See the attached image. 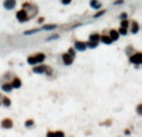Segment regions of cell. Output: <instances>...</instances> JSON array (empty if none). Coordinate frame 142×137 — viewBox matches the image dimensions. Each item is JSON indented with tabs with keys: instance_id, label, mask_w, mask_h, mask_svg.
Returning a JSON list of instances; mask_svg holds the SVG:
<instances>
[{
	"instance_id": "obj_1",
	"label": "cell",
	"mask_w": 142,
	"mask_h": 137,
	"mask_svg": "<svg viewBox=\"0 0 142 137\" xmlns=\"http://www.w3.org/2000/svg\"><path fill=\"white\" fill-rule=\"evenodd\" d=\"M45 60V55L44 54H36V55H33V56H29L28 57V64L30 65H36V64H40Z\"/></svg>"
},
{
	"instance_id": "obj_2",
	"label": "cell",
	"mask_w": 142,
	"mask_h": 137,
	"mask_svg": "<svg viewBox=\"0 0 142 137\" xmlns=\"http://www.w3.org/2000/svg\"><path fill=\"white\" fill-rule=\"evenodd\" d=\"M16 19L19 20L20 23H24V21H28L29 20V15L26 13V10H19L18 13H16Z\"/></svg>"
},
{
	"instance_id": "obj_3",
	"label": "cell",
	"mask_w": 142,
	"mask_h": 137,
	"mask_svg": "<svg viewBox=\"0 0 142 137\" xmlns=\"http://www.w3.org/2000/svg\"><path fill=\"white\" fill-rule=\"evenodd\" d=\"M130 61L132 62V64H136L138 67V65L141 64L142 61V55H141V52H136V54H133L132 56H130Z\"/></svg>"
},
{
	"instance_id": "obj_4",
	"label": "cell",
	"mask_w": 142,
	"mask_h": 137,
	"mask_svg": "<svg viewBox=\"0 0 142 137\" xmlns=\"http://www.w3.org/2000/svg\"><path fill=\"white\" fill-rule=\"evenodd\" d=\"M46 70H49V67L45 66V65H40V66H35L33 69V71L35 74H44V72H46Z\"/></svg>"
},
{
	"instance_id": "obj_5",
	"label": "cell",
	"mask_w": 142,
	"mask_h": 137,
	"mask_svg": "<svg viewBox=\"0 0 142 137\" xmlns=\"http://www.w3.org/2000/svg\"><path fill=\"white\" fill-rule=\"evenodd\" d=\"M75 50L85 51L86 50V43H82V41H75Z\"/></svg>"
},
{
	"instance_id": "obj_6",
	"label": "cell",
	"mask_w": 142,
	"mask_h": 137,
	"mask_svg": "<svg viewBox=\"0 0 142 137\" xmlns=\"http://www.w3.org/2000/svg\"><path fill=\"white\" fill-rule=\"evenodd\" d=\"M1 126L4 128H6V130H9V128L13 127V121H11L10 118H5V120L1 121Z\"/></svg>"
},
{
	"instance_id": "obj_7",
	"label": "cell",
	"mask_w": 142,
	"mask_h": 137,
	"mask_svg": "<svg viewBox=\"0 0 142 137\" xmlns=\"http://www.w3.org/2000/svg\"><path fill=\"white\" fill-rule=\"evenodd\" d=\"M62 60H64V64L69 66V65L72 64V61H74V57H71L70 55H67V54H64V55H62Z\"/></svg>"
},
{
	"instance_id": "obj_8",
	"label": "cell",
	"mask_w": 142,
	"mask_h": 137,
	"mask_svg": "<svg viewBox=\"0 0 142 137\" xmlns=\"http://www.w3.org/2000/svg\"><path fill=\"white\" fill-rule=\"evenodd\" d=\"M15 5H16L15 0H6V1L4 3V8L5 9H8V10H11Z\"/></svg>"
},
{
	"instance_id": "obj_9",
	"label": "cell",
	"mask_w": 142,
	"mask_h": 137,
	"mask_svg": "<svg viewBox=\"0 0 142 137\" xmlns=\"http://www.w3.org/2000/svg\"><path fill=\"white\" fill-rule=\"evenodd\" d=\"M10 85H11V87H13V89H19L20 86H21V81H20V79L15 77L14 80H13V82H11Z\"/></svg>"
},
{
	"instance_id": "obj_10",
	"label": "cell",
	"mask_w": 142,
	"mask_h": 137,
	"mask_svg": "<svg viewBox=\"0 0 142 137\" xmlns=\"http://www.w3.org/2000/svg\"><path fill=\"white\" fill-rule=\"evenodd\" d=\"M118 36H120V35H118V33L116 31V30H111V31H110L109 38L111 39V41H116V40L118 39Z\"/></svg>"
},
{
	"instance_id": "obj_11",
	"label": "cell",
	"mask_w": 142,
	"mask_h": 137,
	"mask_svg": "<svg viewBox=\"0 0 142 137\" xmlns=\"http://www.w3.org/2000/svg\"><path fill=\"white\" fill-rule=\"evenodd\" d=\"M131 31H132L133 34H136V33H138V30H140V25H138V23H136V21H132L131 23Z\"/></svg>"
},
{
	"instance_id": "obj_12",
	"label": "cell",
	"mask_w": 142,
	"mask_h": 137,
	"mask_svg": "<svg viewBox=\"0 0 142 137\" xmlns=\"http://www.w3.org/2000/svg\"><path fill=\"white\" fill-rule=\"evenodd\" d=\"M99 40H100L99 34H91L90 35V41H92V43H99Z\"/></svg>"
},
{
	"instance_id": "obj_13",
	"label": "cell",
	"mask_w": 142,
	"mask_h": 137,
	"mask_svg": "<svg viewBox=\"0 0 142 137\" xmlns=\"http://www.w3.org/2000/svg\"><path fill=\"white\" fill-rule=\"evenodd\" d=\"M100 40L102 41V43H105V44H107V45H110V44H112V41H111V39L109 38V36H100Z\"/></svg>"
},
{
	"instance_id": "obj_14",
	"label": "cell",
	"mask_w": 142,
	"mask_h": 137,
	"mask_svg": "<svg viewBox=\"0 0 142 137\" xmlns=\"http://www.w3.org/2000/svg\"><path fill=\"white\" fill-rule=\"evenodd\" d=\"M1 90L5 91V92H10V91L13 90V87H11L10 84H4V85L1 86Z\"/></svg>"
},
{
	"instance_id": "obj_15",
	"label": "cell",
	"mask_w": 142,
	"mask_h": 137,
	"mask_svg": "<svg viewBox=\"0 0 142 137\" xmlns=\"http://www.w3.org/2000/svg\"><path fill=\"white\" fill-rule=\"evenodd\" d=\"M10 104H11L10 99H8V97H3V99H1V105H4V106H6V107H9Z\"/></svg>"
},
{
	"instance_id": "obj_16",
	"label": "cell",
	"mask_w": 142,
	"mask_h": 137,
	"mask_svg": "<svg viewBox=\"0 0 142 137\" xmlns=\"http://www.w3.org/2000/svg\"><path fill=\"white\" fill-rule=\"evenodd\" d=\"M52 29H56V25H55V24H49V25H43V29H41V30H52Z\"/></svg>"
},
{
	"instance_id": "obj_17",
	"label": "cell",
	"mask_w": 142,
	"mask_h": 137,
	"mask_svg": "<svg viewBox=\"0 0 142 137\" xmlns=\"http://www.w3.org/2000/svg\"><path fill=\"white\" fill-rule=\"evenodd\" d=\"M90 5L92 6V8H95V9H100V8H101V4H100V3H97V1H95V0H92V1H91Z\"/></svg>"
},
{
	"instance_id": "obj_18",
	"label": "cell",
	"mask_w": 142,
	"mask_h": 137,
	"mask_svg": "<svg viewBox=\"0 0 142 137\" xmlns=\"http://www.w3.org/2000/svg\"><path fill=\"white\" fill-rule=\"evenodd\" d=\"M97 46V43H92V41H89V43L86 44V47H91V49H94V47Z\"/></svg>"
},
{
	"instance_id": "obj_19",
	"label": "cell",
	"mask_w": 142,
	"mask_h": 137,
	"mask_svg": "<svg viewBox=\"0 0 142 137\" xmlns=\"http://www.w3.org/2000/svg\"><path fill=\"white\" fill-rule=\"evenodd\" d=\"M54 137H65V135L62 131H56V132H54Z\"/></svg>"
},
{
	"instance_id": "obj_20",
	"label": "cell",
	"mask_w": 142,
	"mask_h": 137,
	"mask_svg": "<svg viewBox=\"0 0 142 137\" xmlns=\"http://www.w3.org/2000/svg\"><path fill=\"white\" fill-rule=\"evenodd\" d=\"M127 26H128V21H127V20H122V21H121V28L126 29Z\"/></svg>"
},
{
	"instance_id": "obj_21",
	"label": "cell",
	"mask_w": 142,
	"mask_h": 137,
	"mask_svg": "<svg viewBox=\"0 0 142 137\" xmlns=\"http://www.w3.org/2000/svg\"><path fill=\"white\" fill-rule=\"evenodd\" d=\"M117 33H118V35H120V34H121V35H126V34H127V30H126V29H123V28H121Z\"/></svg>"
},
{
	"instance_id": "obj_22",
	"label": "cell",
	"mask_w": 142,
	"mask_h": 137,
	"mask_svg": "<svg viewBox=\"0 0 142 137\" xmlns=\"http://www.w3.org/2000/svg\"><path fill=\"white\" fill-rule=\"evenodd\" d=\"M25 126H26V127H30V126H34V121H33V120H28V121L25 122Z\"/></svg>"
},
{
	"instance_id": "obj_23",
	"label": "cell",
	"mask_w": 142,
	"mask_h": 137,
	"mask_svg": "<svg viewBox=\"0 0 142 137\" xmlns=\"http://www.w3.org/2000/svg\"><path fill=\"white\" fill-rule=\"evenodd\" d=\"M67 55H70L71 57H74V56H75V50H74L72 47H71V49H69V52H67Z\"/></svg>"
},
{
	"instance_id": "obj_24",
	"label": "cell",
	"mask_w": 142,
	"mask_h": 137,
	"mask_svg": "<svg viewBox=\"0 0 142 137\" xmlns=\"http://www.w3.org/2000/svg\"><path fill=\"white\" fill-rule=\"evenodd\" d=\"M105 14V10H100L97 14H95V18H99V16H101V15H104Z\"/></svg>"
},
{
	"instance_id": "obj_25",
	"label": "cell",
	"mask_w": 142,
	"mask_h": 137,
	"mask_svg": "<svg viewBox=\"0 0 142 137\" xmlns=\"http://www.w3.org/2000/svg\"><path fill=\"white\" fill-rule=\"evenodd\" d=\"M38 31H39V30H38V29H36V30H30V31H25V33H24V34H25V35H30V34L38 33Z\"/></svg>"
},
{
	"instance_id": "obj_26",
	"label": "cell",
	"mask_w": 142,
	"mask_h": 137,
	"mask_svg": "<svg viewBox=\"0 0 142 137\" xmlns=\"http://www.w3.org/2000/svg\"><path fill=\"white\" fill-rule=\"evenodd\" d=\"M57 38H59V35L55 34V35H52V36H49V38H47V41H50V40H52V39H57Z\"/></svg>"
},
{
	"instance_id": "obj_27",
	"label": "cell",
	"mask_w": 142,
	"mask_h": 137,
	"mask_svg": "<svg viewBox=\"0 0 142 137\" xmlns=\"http://www.w3.org/2000/svg\"><path fill=\"white\" fill-rule=\"evenodd\" d=\"M126 16H127V15L125 14V13H123V14H121V15H120V18H121V19H123V20L126 19Z\"/></svg>"
},
{
	"instance_id": "obj_28",
	"label": "cell",
	"mask_w": 142,
	"mask_h": 137,
	"mask_svg": "<svg viewBox=\"0 0 142 137\" xmlns=\"http://www.w3.org/2000/svg\"><path fill=\"white\" fill-rule=\"evenodd\" d=\"M141 109H142V106H141V105H138V106H137V112H138V114H141Z\"/></svg>"
}]
</instances>
